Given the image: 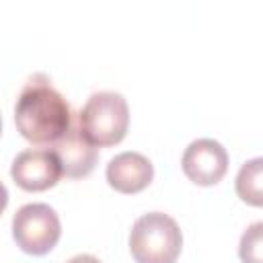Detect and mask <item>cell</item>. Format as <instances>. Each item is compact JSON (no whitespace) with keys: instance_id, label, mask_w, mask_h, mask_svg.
Returning a JSON list of instances; mask_svg holds the SVG:
<instances>
[{"instance_id":"cell-9","label":"cell","mask_w":263,"mask_h":263,"mask_svg":"<svg viewBox=\"0 0 263 263\" xmlns=\"http://www.w3.org/2000/svg\"><path fill=\"white\" fill-rule=\"evenodd\" d=\"M234 189L245 203L263 208V156L251 158L238 168Z\"/></svg>"},{"instance_id":"cell-2","label":"cell","mask_w":263,"mask_h":263,"mask_svg":"<svg viewBox=\"0 0 263 263\" xmlns=\"http://www.w3.org/2000/svg\"><path fill=\"white\" fill-rule=\"evenodd\" d=\"M181 247V228L164 212L140 216L129 230V251L136 263H175Z\"/></svg>"},{"instance_id":"cell-7","label":"cell","mask_w":263,"mask_h":263,"mask_svg":"<svg viewBox=\"0 0 263 263\" xmlns=\"http://www.w3.org/2000/svg\"><path fill=\"white\" fill-rule=\"evenodd\" d=\"M51 150L58 154L64 175L70 177V179L86 177L95 168L97 158H99V150H97L95 144H90L84 138V134L80 129V123H78V117L72 123V127L53 144Z\"/></svg>"},{"instance_id":"cell-11","label":"cell","mask_w":263,"mask_h":263,"mask_svg":"<svg viewBox=\"0 0 263 263\" xmlns=\"http://www.w3.org/2000/svg\"><path fill=\"white\" fill-rule=\"evenodd\" d=\"M66 263H103V261L97 259L95 255H86V253H82V255H76V257L68 259Z\"/></svg>"},{"instance_id":"cell-10","label":"cell","mask_w":263,"mask_h":263,"mask_svg":"<svg viewBox=\"0 0 263 263\" xmlns=\"http://www.w3.org/2000/svg\"><path fill=\"white\" fill-rule=\"evenodd\" d=\"M238 257L242 263H263V220L247 226L238 242Z\"/></svg>"},{"instance_id":"cell-3","label":"cell","mask_w":263,"mask_h":263,"mask_svg":"<svg viewBox=\"0 0 263 263\" xmlns=\"http://www.w3.org/2000/svg\"><path fill=\"white\" fill-rule=\"evenodd\" d=\"M78 123L84 138L95 146L119 144L129 125V109L123 95L101 90L88 97L78 113Z\"/></svg>"},{"instance_id":"cell-5","label":"cell","mask_w":263,"mask_h":263,"mask_svg":"<svg viewBox=\"0 0 263 263\" xmlns=\"http://www.w3.org/2000/svg\"><path fill=\"white\" fill-rule=\"evenodd\" d=\"M10 175L25 191H45L60 181L64 171L51 148H27L12 160Z\"/></svg>"},{"instance_id":"cell-8","label":"cell","mask_w":263,"mask_h":263,"mask_svg":"<svg viewBox=\"0 0 263 263\" xmlns=\"http://www.w3.org/2000/svg\"><path fill=\"white\" fill-rule=\"evenodd\" d=\"M107 181L119 193H138L146 189L154 177L152 162L140 152H121L107 164Z\"/></svg>"},{"instance_id":"cell-6","label":"cell","mask_w":263,"mask_h":263,"mask_svg":"<svg viewBox=\"0 0 263 263\" xmlns=\"http://www.w3.org/2000/svg\"><path fill=\"white\" fill-rule=\"evenodd\" d=\"M181 166L195 185H216L228 171V152L214 138H197L185 148Z\"/></svg>"},{"instance_id":"cell-1","label":"cell","mask_w":263,"mask_h":263,"mask_svg":"<svg viewBox=\"0 0 263 263\" xmlns=\"http://www.w3.org/2000/svg\"><path fill=\"white\" fill-rule=\"evenodd\" d=\"M72 109L45 74L31 76L14 105L16 132L33 144H55L72 127Z\"/></svg>"},{"instance_id":"cell-4","label":"cell","mask_w":263,"mask_h":263,"mask_svg":"<svg viewBox=\"0 0 263 263\" xmlns=\"http://www.w3.org/2000/svg\"><path fill=\"white\" fill-rule=\"evenodd\" d=\"M62 234V224L55 210L47 203H25L12 218V236L29 255L49 253Z\"/></svg>"}]
</instances>
